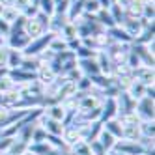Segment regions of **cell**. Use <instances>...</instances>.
Segmentation results:
<instances>
[{
    "mask_svg": "<svg viewBox=\"0 0 155 155\" xmlns=\"http://www.w3.org/2000/svg\"><path fill=\"white\" fill-rule=\"evenodd\" d=\"M0 155H8V153H6V151H4V153H0Z\"/></svg>",
    "mask_w": 155,
    "mask_h": 155,
    "instance_id": "d590c367",
    "label": "cell"
},
{
    "mask_svg": "<svg viewBox=\"0 0 155 155\" xmlns=\"http://www.w3.org/2000/svg\"><path fill=\"white\" fill-rule=\"evenodd\" d=\"M103 124V129L108 131L110 135H112L116 140H121L124 138V127H121L120 120L118 118H112V120H107V121H101Z\"/></svg>",
    "mask_w": 155,
    "mask_h": 155,
    "instance_id": "9c48e42d",
    "label": "cell"
},
{
    "mask_svg": "<svg viewBox=\"0 0 155 155\" xmlns=\"http://www.w3.org/2000/svg\"><path fill=\"white\" fill-rule=\"evenodd\" d=\"M8 56H9V47L0 45V69H8Z\"/></svg>",
    "mask_w": 155,
    "mask_h": 155,
    "instance_id": "83f0119b",
    "label": "cell"
},
{
    "mask_svg": "<svg viewBox=\"0 0 155 155\" xmlns=\"http://www.w3.org/2000/svg\"><path fill=\"white\" fill-rule=\"evenodd\" d=\"M13 88H15V81L9 75H2V77H0V94H6L9 90H13Z\"/></svg>",
    "mask_w": 155,
    "mask_h": 155,
    "instance_id": "7402d4cb",
    "label": "cell"
},
{
    "mask_svg": "<svg viewBox=\"0 0 155 155\" xmlns=\"http://www.w3.org/2000/svg\"><path fill=\"white\" fill-rule=\"evenodd\" d=\"M9 34H12V25L0 19V39H2V41H4V39H8V38H9Z\"/></svg>",
    "mask_w": 155,
    "mask_h": 155,
    "instance_id": "f1b7e54d",
    "label": "cell"
},
{
    "mask_svg": "<svg viewBox=\"0 0 155 155\" xmlns=\"http://www.w3.org/2000/svg\"><path fill=\"white\" fill-rule=\"evenodd\" d=\"M26 151H28V144L23 142V140H19L17 137H13L12 142H9V146L6 148L8 155H25Z\"/></svg>",
    "mask_w": 155,
    "mask_h": 155,
    "instance_id": "9a60e30c",
    "label": "cell"
},
{
    "mask_svg": "<svg viewBox=\"0 0 155 155\" xmlns=\"http://www.w3.org/2000/svg\"><path fill=\"white\" fill-rule=\"evenodd\" d=\"M8 41H9V49H15V51H25L26 47H28V43L32 41L25 32H21V34H9V38H8Z\"/></svg>",
    "mask_w": 155,
    "mask_h": 155,
    "instance_id": "ba28073f",
    "label": "cell"
},
{
    "mask_svg": "<svg viewBox=\"0 0 155 155\" xmlns=\"http://www.w3.org/2000/svg\"><path fill=\"white\" fill-rule=\"evenodd\" d=\"M43 114L49 116V118H52V120H56V121H62V124H64L68 110L64 108V105H62V103H54V105H51V107H47L45 110H43Z\"/></svg>",
    "mask_w": 155,
    "mask_h": 155,
    "instance_id": "8fae6325",
    "label": "cell"
},
{
    "mask_svg": "<svg viewBox=\"0 0 155 155\" xmlns=\"http://www.w3.org/2000/svg\"><path fill=\"white\" fill-rule=\"evenodd\" d=\"M120 114V107H118V101L114 97H108L105 105L101 107V121H107V120H112V118H118Z\"/></svg>",
    "mask_w": 155,
    "mask_h": 155,
    "instance_id": "8992f818",
    "label": "cell"
},
{
    "mask_svg": "<svg viewBox=\"0 0 155 155\" xmlns=\"http://www.w3.org/2000/svg\"><path fill=\"white\" fill-rule=\"evenodd\" d=\"M28 151L34 155H56L58 150H54L51 144L43 140V142H36V144H28Z\"/></svg>",
    "mask_w": 155,
    "mask_h": 155,
    "instance_id": "7c38bea8",
    "label": "cell"
},
{
    "mask_svg": "<svg viewBox=\"0 0 155 155\" xmlns=\"http://www.w3.org/2000/svg\"><path fill=\"white\" fill-rule=\"evenodd\" d=\"M45 137H47L45 129H43V127H41L39 124H36L34 131H32V138H30V144H36V142H43V140H45Z\"/></svg>",
    "mask_w": 155,
    "mask_h": 155,
    "instance_id": "cb8c5ba5",
    "label": "cell"
},
{
    "mask_svg": "<svg viewBox=\"0 0 155 155\" xmlns=\"http://www.w3.org/2000/svg\"><path fill=\"white\" fill-rule=\"evenodd\" d=\"M135 107H138V110H135V112L138 114L140 120H153V99L151 97H142Z\"/></svg>",
    "mask_w": 155,
    "mask_h": 155,
    "instance_id": "5b68a950",
    "label": "cell"
},
{
    "mask_svg": "<svg viewBox=\"0 0 155 155\" xmlns=\"http://www.w3.org/2000/svg\"><path fill=\"white\" fill-rule=\"evenodd\" d=\"M88 148H90V155H108V153H107V150L101 146V142H99L97 138L88 142Z\"/></svg>",
    "mask_w": 155,
    "mask_h": 155,
    "instance_id": "d4e9b609",
    "label": "cell"
},
{
    "mask_svg": "<svg viewBox=\"0 0 155 155\" xmlns=\"http://www.w3.org/2000/svg\"><path fill=\"white\" fill-rule=\"evenodd\" d=\"M25 54L23 51H15V49H9V56H8V69H19L21 64H23Z\"/></svg>",
    "mask_w": 155,
    "mask_h": 155,
    "instance_id": "ac0fdd59",
    "label": "cell"
},
{
    "mask_svg": "<svg viewBox=\"0 0 155 155\" xmlns=\"http://www.w3.org/2000/svg\"><path fill=\"white\" fill-rule=\"evenodd\" d=\"M95 107H101L97 97H92V95H82L81 99V110H92Z\"/></svg>",
    "mask_w": 155,
    "mask_h": 155,
    "instance_id": "44dd1931",
    "label": "cell"
},
{
    "mask_svg": "<svg viewBox=\"0 0 155 155\" xmlns=\"http://www.w3.org/2000/svg\"><path fill=\"white\" fill-rule=\"evenodd\" d=\"M97 2H99V6H101V9H108L110 4H112L110 0H97Z\"/></svg>",
    "mask_w": 155,
    "mask_h": 155,
    "instance_id": "1f68e13d",
    "label": "cell"
},
{
    "mask_svg": "<svg viewBox=\"0 0 155 155\" xmlns=\"http://www.w3.org/2000/svg\"><path fill=\"white\" fill-rule=\"evenodd\" d=\"M9 142H12V138H4V137H0V153H4L6 148L9 146Z\"/></svg>",
    "mask_w": 155,
    "mask_h": 155,
    "instance_id": "4dcf8cb0",
    "label": "cell"
},
{
    "mask_svg": "<svg viewBox=\"0 0 155 155\" xmlns=\"http://www.w3.org/2000/svg\"><path fill=\"white\" fill-rule=\"evenodd\" d=\"M135 79L140 81L146 86H153V68L150 65H140V68L135 69Z\"/></svg>",
    "mask_w": 155,
    "mask_h": 155,
    "instance_id": "30bf717a",
    "label": "cell"
},
{
    "mask_svg": "<svg viewBox=\"0 0 155 155\" xmlns=\"http://www.w3.org/2000/svg\"><path fill=\"white\" fill-rule=\"evenodd\" d=\"M54 6H56V0H38V9L49 17L54 15Z\"/></svg>",
    "mask_w": 155,
    "mask_h": 155,
    "instance_id": "d6986e66",
    "label": "cell"
},
{
    "mask_svg": "<svg viewBox=\"0 0 155 155\" xmlns=\"http://www.w3.org/2000/svg\"><path fill=\"white\" fill-rule=\"evenodd\" d=\"M47 49H49V51H52L54 54H60V52L69 51V45H68V41H65L64 38L54 36V38L51 39V43H49V47H47Z\"/></svg>",
    "mask_w": 155,
    "mask_h": 155,
    "instance_id": "e0dca14e",
    "label": "cell"
},
{
    "mask_svg": "<svg viewBox=\"0 0 155 155\" xmlns=\"http://www.w3.org/2000/svg\"><path fill=\"white\" fill-rule=\"evenodd\" d=\"M69 150H71L75 155H90V148H88V142H86V140H79L77 144H73Z\"/></svg>",
    "mask_w": 155,
    "mask_h": 155,
    "instance_id": "603a6c76",
    "label": "cell"
},
{
    "mask_svg": "<svg viewBox=\"0 0 155 155\" xmlns=\"http://www.w3.org/2000/svg\"><path fill=\"white\" fill-rule=\"evenodd\" d=\"M62 140H64V144H65L68 148H71L73 144H77L79 140H82V137H81L79 129L73 127V125H69V127L64 129V133H62Z\"/></svg>",
    "mask_w": 155,
    "mask_h": 155,
    "instance_id": "4fadbf2b",
    "label": "cell"
},
{
    "mask_svg": "<svg viewBox=\"0 0 155 155\" xmlns=\"http://www.w3.org/2000/svg\"><path fill=\"white\" fill-rule=\"evenodd\" d=\"M97 140L101 142V146L107 150V153H110V151H112V150H114V146H116V142H118V140H116L112 135H110L108 131H105V129H101V131H99Z\"/></svg>",
    "mask_w": 155,
    "mask_h": 155,
    "instance_id": "2e32d148",
    "label": "cell"
},
{
    "mask_svg": "<svg viewBox=\"0 0 155 155\" xmlns=\"http://www.w3.org/2000/svg\"><path fill=\"white\" fill-rule=\"evenodd\" d=\"M138 124H140V121H138ZM138 124L137 125H121V127H124V138L125 140H140Z\"/></svg>",
    "mask_w": 155,
    "mask_h": 155,
    "instance_id": "ffe728a7",
    "label": "cell"
},
{
    "mask_svg": "<svg viewBox=\"0 0 155 155\" xmlns=\"http://www.w3.org/2000/svg\"><path fill=\"white\" fill-rule=\"evenodd\" d=\"M120 26H121V30H124L131 39H135V38L138 39V38L142 36V32H144L142 21H137V19H127V21H124Z\"/></svg>",
    "mask_w": 155,
    "mask_h": 155,
    "instance_id": "277c9868",
    "label": "cell"
},
{
    "mask_svg": "<svg viewBox=\"0 0 155 155\" xmlns=\"http://www.w3.org/2000/svg\"><path fill=\"white\" fill-rule=\"evenodd\" d=\"M36 77H38V81L43 86H49V84H52L54 81H56V69H54L51 64L43 62L39 68H38V71H36Z\"/></svg>",
    "mask_w": 155,
    "mask_h": 155,
    "instance_id": "3957f363",
    "label": "cell"
},
{
    "mask_svg": "<svg viewBox=\"0 0 155 155\" xmlns=\"http://www.w3.org/2000/svg\"><path fill=\"white\" fill-rule=\"evenodd\" d=\"M17 0H0V6H15Z\"/></svg>",
    "mask_w": 155,
    "mask_h": 155,
    "instance_id": "d6a6232c",
    "label": "cell"
},
{
    "mask_svg": "<svg viewBox=\"0 0 155 155\" xmlns=\"http://www.w3.org/2000/svg\"><path fill=\"white\" fill-rule=\"evenodd\" d=\"M25 155H34V153H30V151H26V153H25Z\"/></svg>",
    "mask_w": 155,
    "mask_h": 155,
    "instance_id": "e575fe53",
    "label": "cell"
},
{
    "mask_svg": "<svg viewBox=\"0 0 155 155\" xmlns=\"http://www.w3.org/2000/svg\"><path fill=\"white\" fill-rule=\"evenodd\" d=\"M82 12L92 13V15H97L99 12H101V6H99L97 0H84V8H82Z\"/></svg>",
    "mask_w": 155,
    "mask_h": 155,
    "instance_id": "484cf974",
    "label": "cell"
},
{
    "mask_svg": "<svg viewBox=\"0 0 155 155\" xmlns=\"http://www.w3.org/2000/svg\"><path fill=\"white\" fill-rule=\"evenodd\" d=\"M56 155H75V153H73L71 150H68V151H64V153H62V150H58V151H56Z\"/></svg>",
    "mask_w": 155,
    "mask_h": 155,
    "instance_id": "836d02e7",
    "label": "cell"
},
{
    "mask_svg": "<svg viewBox=\"0 0 155 155\" xmlns=\"http://www.w3.org/2000/svg\"><path fill=\"white\" fill-rule=\"evenodd\" d=\"M146 84H142L140 81H137V79H133L131 81V84H129V88L125 90V94L133 99V101H140L142 97H146Z\"/></svg>",
    "mask_w": 155,
    "mask_h": 155,
    "instance_id": "52a82bcc",
    "label": "cell"
},
{
    "mask_svg": "<svg viewBox=\"0 0 155 155\" xmlns=\"http://www.w3.org/2000/svg\"><path fill=\"white\" fill-rule=\"evenodd\" d=\"M38 124L45 129L47 135L62 137V133H64V129H65V125L62 124V121H56V120H52V118H49V116H45V114L39 116V121H38Z\"/></svg>",
    "mask_w": 155,
    "mask_h": 155,
    "instance_id": "7a4b0ae2",
    "label": "cell"
},
{
    "mask_svg": "<svg viewBox=\"0 0 155 155\" xmlns=\"http://www.w3.org/2000/svg\"><path fill=\"white\" fill-rule=\"evenodd\" d=\"M8 114H9V108H6V107H2V105H0V127H2V124L6 121Z\"/></svg>",
    "mask_w": 155,
    "mask_h": 155,
    "instance_id": "f546056e",
    "label": "cell"
},
{
    "mask_svg": "<svg viewBox=\"0 0 155 155\" xmlns=\"http://www.w3.org/2000/svg\"><path fill=\"white\" fill-rule=\"evenodd\" d=\"M45 142L51 144L54 150H64V148H68V146L64 144L62 137H56V135H47V137H45Z\"/></svg>",
    "mask_w": 155,
    "mask_h": 155,
    "instance_id": "4316f807",
    "label": "cell"
},
{
    "mask_svg": "<svg viewBox=\"0 0 155 155\" xmlns=\"http://www.w3.org/2000/svg\"><path fill=\"white\" fill-rule=\"evenodd\" d=\"M19 17H21V12L15 6H2V9H0V19L6 21V23H9V25L17 23Z\"/></svg>",
    "mask_w": 155,
    "mask_h": 155,
    "instance_id": "5bb4252c",
    "label": "cell"
},
{
    "mask_svg": "<svg viewBox=\"0 0 155 155\" xmlns=\"http://www.w3.org/2000/svg\"><path fill=\"white\" fill-rule=\"evenodd\" d=\"M54 36H56L54 32H49V34H43V36L36 38V39H32V41L28 43V47L23 51V54H25V56H39L43 51H47L49 43H51V39H52Z\"/></svg>",
    "mask_w": 155,
    "mask_h": 155,
    "instance_id": "6da1fadb",
    "label": "cell"
}]
</instances>
